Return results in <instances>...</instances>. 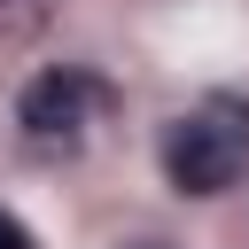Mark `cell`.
<instances>
[{"label": "cell", "mask_w": 249, "mask_h": 249, "mask_svg": "<svg viewBox=\"0 0 249 249\" xmlns=\"http://www.w3.org/2000/svg\"><path fill=\"white\" fill-rule=\"evenodd\" d=\"M0 249H31V233H23V226H16L8 210H0Z\"/></svg>", "instance_id": "4"}, {"label": "cell", "mask_w": 249, "mask_h": 249, "mask_svg": "<svg viewBox=\"0 0 249 249\" xmlns=\"http://www.w3.org/2000/svg\"><path fill=\"white\" fill-rule=\"evenodd\" d=\"M140 249H156V241H140Z\"/></svg>", "instance_id": "5"}, {"label": "cell", "mask_w": 249, "mask_h": 249, "mask_svg": "<svg viewBox=\"0 0 249 249\" xmlns=\"http://www.w3.org/2000/svg\"><path fill=\"white\" fill-rule=\"evenodd\" d=\"M249 171V109L210 101L179 124H163V179L179 195H226Z\"/></svg>", "instance_id": "1"}, {"label": "cell", "mask_w": 249, "mask_h": 249, "mask_svg": "<svg viewBox=\"0 0 249 249\" xmlns=\"http://www.w3.org/2000/svg\"><path fill=\"white\" fill-rule=\"evenodd\" d=\"M47 8H54V0H0V39H31V31L47 23Z\"/></svg>", "instance_id": "3"}, {"label": "cell", "mask_w": 249, "mask_h": 249, "mask_svg": "<svg viewBox=\"0 0 249 249\" xmlns=\"http://www.w3.org/2000/svg\"><path fill=\"white\" fill-rule=\"evenodd\" d=\"M86 117H93V78L86 70H39L16 101V124L39 156H70L86 140Z\"/></svg>", "instance_id": "2"}]
</instances>
